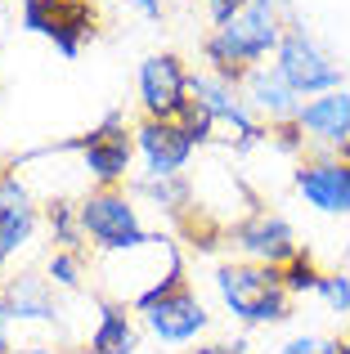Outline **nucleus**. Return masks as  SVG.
<instances>
[{
  "label": "nucleus",
  "mask_w": 350,
  "mask_h": 354,
  "mask_svg": "<svg viewBox=\"0 0 350 354\" xmlns=\"http://www.w3.org/2000/svg\"><path fill=\"white\" fill-rule=\"evenodd\" d=\"M279 45H283V32H279V18H274V0H247L207 41V63L216 68L220 81L238 86L270 50L279 54Z\"/></svg>",
  "instance_id": "f257e3e1"
},
{
  "label": "nucleus",
  "mask_w": 350,
  "mask_h": 354,
  "mask_svg": "<svg viewBox=\"0 0 350 354\" xmlns=\"http://www.w3.org/2000/svg\"><path fill=\"white\" fill-rule=\"evenodd\" d=\"M216 296L225 314H234L243 328H274L292 314V296L283 287V269L238 260L216 269Z\"/></svg>",
  "instance_id": "f03ea898"
},
{
  "label": "nucleus",
  "mask_w": 350,
  "mask_h": 354,
  "mask_svg": "<svg viewBox=\"0 0 350 354\" xmlns=\"http://www.w3.org/2000/svg\"><path fill=\"white\" fill-rule=\"evenodd\" d=\"M77 211H81V234L99 251H135V247H149V242H167V238H153L140 225L131 198L117 189H95Z\"/></svg>",
  "instance_id": "7ed1b4c3"
},
{
  "label": "nucleus",
  "mask_w": 350,
  "mask_h": 354,
  "mask_svg": "<svg viewBox=\"0 0 350 354\" xmlns=\"http://www.w3.org/2000/svg\"><path fill=\"white\" fill-rule=\"evenodd\" d=\"M72 148L81 153V162H86L90 180H95L99 189H117V184L126 180V171H131L135 130H126L122 113H108L95 130H90V135H81Z\"/></svg>",
  "instance_id": "20e7f679"
},
{
  "label": "nucleus",
  "mask_w": 350,
  "mask_h": 354,
  "mask_svg": "<svg viewBox=\"0 0 350 354\" xmlns=\"http://www.w3.org/2000/svg\"><path fill=\"white\" fill-rule=\"evenodd\" d=\"M274 59H279L274 68L283 72V81H288L297 95L315 99V95H328V90H342V68H337L306 32H288Z\"/></svg>",
  "instance_id": "39448f33"
},
{
  "label": "nucleus",
  "mask_w": 350,
  "mask_h": 354,
  "mask_svg": "<svg viewBox=\"0 0 350 354\" xmlns=\"http://www.w3.org/2000/svg\"><path fill=\"white\" fill-rule=\"evenodd\" d=\"M23 27L50 36L59 54H77L86 36H95V9L86 0H23Z\"/></svg>",
  "instance_id": "423d86ee"
},
{
  "label": "nucleus",
  "mask_w": 350,
  "mask_h": 354,
  "mask_svg": "<svg viewBox=\"0 0 350 354\" xmlns=\"http://www.w3.org/2000/svg\"><path fill=\"white\" fill-rule=\"evenodd\" d=\"M193 148L198 144L184 135L180 121L144 117L140 126H135V153L144 157V175H149V180H175V175L189 166Z\"/></svg>",
  "instance_id": "0eeeda50"
},
{
  "label": "nucleus",
  "mask_w": 350,
  "mask_h": 354,
  "mask_svg": "<svg viewBox=\"0 0 350 354\" xmlns=\"http://www.w3.org/2000/svg\"><path fill=\"white\" fill-rule=\"evenodd\" d=\"M140 104L149 117L175 121L189 104V72L175 54H153L140 63Z\"/></svg>",
  "instance_id": "6e6552de"
},
{
  "label": "nucleus",
  "mask_w": 350,
  "mask_h": 354,
  "mask_svg": "<svg viewBox=\"0 0 350 354\" xmlns=\"http://www.w3.org/2000/svg\"><path fill=\"white\" fill-rule=\"evenodd\" d=\"M144 328H149L162 346H193V341L211 328V314H207V305L198 301L193 287H180V292H171L167 301H158L144 314Z\"/></svg>",
  "instance_id": "1a4fd4ad"
},
{
  "label": "nucleus",
  "mask_w": 350,
  "mask_h": 354,
  "mask_svg": "<svg viewBox=\"0 0 350 354\" xmlns=\"http://www.w3.org/2000/svg\"><path fill=\"white\" fill-rule=\"evenodd\" d=\"M234 247L243 251L247 260H256V265H274V269H283L301 251L292 225L283 216H270V211H256L252 220H243V225L234 229Z\"/></svg>",
  "instance_id": "9d476101"
},
{
  "label": "nucleus",
  "mask_w": 350,
  "mask_h": 354,
  "mask_svg": "<svg viewBox=\"0 0 350 354\" xmlns=\"http://www.w3.org/2000/svg\"><path fill=\"white\" fill-rule=\"evenodd\" d=\"M297 193L324 216H350V166L342 157H319L297 171Z\"/></svg>",
  "instance_id": "9b49d317"
},
{
  "label": "nucleus",
  "mask_w": 350,
  "mask_h": 354,
  "mask_svg": "<svg viewBox=\"0 0 350 354\" xmlns=\"http://www.w3.org/2000/svg\"><path fill=\"white\" fill-rule=\"evenodd\" d=\"M189 95L198 99V104L207 108L216 121L234 126V130H238V144H252V139L261 135V126H256V117H252V108H247V99L238 95V86L220 81L216 72H207V77H189Z\"/></svg>",
  "instance_id": "f8f14e48"
},
{
  "label": "nucleus",
  "mask_w": 350,
  "mask_h": 354,
  "mask_svg": "<svg viewBox=\"0 0 350 354\" xmlns=\"http://www.w3.org/2000/svg\"><path fill=\"white\" fill-rule=\"evenodd\" d=\"M297 126L306 139H315V144L324 148H342L350 144V95L346 90H328V95H315L301 104L297 113Z\"/></svg>",
  "instance_id": "ddd939ff"
},
{
  "label": "nucleus",
  "mask_w": 350,
  "mask_h": 354,
  "mask_svg": "<svg viewBox=\"0 0 350 354\" xmlns=\"http://www.w3.org/2000/svg\"><path fill=\"white\" fill-rule=\"evenodd\" d=\"M36 234V202L14 171H0V265Z\"/></svg>",
  "instance_id": "4468645a"
},
{
  "label": "nucleus",
  "mask_w": 350,
  "mask_h": 354,
  "mask_svg": "<svg viewBox=\"0 0 350 354\" xmlns=\"http://www.w3.org/2000/svg\"><path fill=\"white\" fill-rule=\"evenodd\" d=\"M247 108L261 117H270L274 126H283V121H297L301 113V95L283 81L279 68H252L247 72V90H243Z\"/></svg>",
  "instance_id": "2eb2a0df"
},
{
  "label": "nucleus",
  "mask_w": 350,
  "mask_h": 354,
  "mask_svg": "<svg viewBox=\"0 0 350 354\" xmlns=\"http://www.w3.org/2000/svg\"><path fill=\"white\" fill-rule=\"evenodd\" d=\"M0 305L9 310L14 323H59V301H54V283L36 274H18L14 283L0 292Z\"/></svg>",
  "instance_id": "dca6fc26"
},
{
  "label": "nucleus",
  "mask_w": 350,
  "mask_h": 354,
  "mask_svg": "<svg viewBox=\"0 0 350 354\" xmlns=\"http://www.w3.org/2000/svg\"><path fill=\"white\" fill-rule=\"evenodd\" d=\"M140 350V328L122 305H99V323L86 341V354H135Z\"/></svg>",
  "instance_id": "f3484780"
},
{
  "label": "nucleus",
  "mask_w": 350,
  "mask_h": 354,
  "mask_svg": "<svg viewBox=\"0 0 350 354\" xmlns=\"http://www.w3.org/2000/svg\"><path fill=\"white\" fill-rule=\"evenodd\" d=\"M319 278H324V269L315 265L310 251H297V256L283 265V287H288V296H315L319 292Z\"/></svg>",
  "instance_id": "a211bd4d"
},
{
  "label": "nucleus",
  "mask_w": 350,
  "mask_h": 354,
  "mask_svg": "<svg viewBox=\"0 0 350 354\" xmlns=\"http://www.w3.org/2000/svg\"><path fill=\"white\" fill-rule=\"evenodd\" d=\"M167 251H171L167 278H158V283H153V287H149L144 296H135V314H149L153 305H158V301H167L171 292H180V287H189V283H184V260H180V251H175V247H167Z\"/></svg>",
  "instance_id": "6ab92c4d"
},
{
  "label": "nucleus",
  "mask_w": 350,
  "mask_h": 354,
  "mask_svg": "<svg viewBox=\"0 0 350 354\" xmlns=\"http://www.w3.org/2000/svg\"><path fill=\"white\" fill-rule=\"evenodd\" d=\"M50 229H54V242H59L63 251H77V242L86 238L81 234V211L77 207H68V202H50Z\"/></svg>",
  "instance_id": "aec40b11"
},
{
  "label": "nucleus",
  "mask_w": 350,
  "mask_h": 354,
  "mask_svg": "<svg viewBox=\"0 0 350 354\" xmlns=\"http://www.w3.org/2000/svg\"><path fill=\"white\" fill-rule=\"evenodd\" d=\"M45 278H50L54 287H68V292H72V287H81V256L59 247L50 256V265H45Z\"/></svg>",
  "instance_id": "412c9836"
},
{
  "label": "nucleus",
  "mask_w": 350,
  "mask_h": 354,
  "mask_svg": "<svg viewBox=\"0 0 350 354\" xmlns=\"http://www.w3.org/2000/svg\"><path fill=\"white\" fill-rule=\"evenodd\" d=\"M319 301L328 305V310L333 314H350V274H342V269H337V274H324L319 278Z\"/></svg>",
  "instance_id": "4be33fe9"
},
{
  "label": "nucleus",
  "mask_w": 350,
  "mask_h": 354,
  "mask_svg": "<svg viewBox=\"0 0 350 354\" xmlns=\"http://www.w3.org/2000/svg\"><path fill=\"white\" fill-rule=\"evenodd\" d=\"M175 121L184 126V135H189L193 144H207V139H211V130H216V117H211V113H207V108H202L193 95H189V104H184V113L175 117Z\"/></svg>",
  "instance_id": "5701e85b"
},
{
  "label": "nucleus",
  "mask_w": 350,
  "mask_h": 354,
  "mask_svg": "<svg viewBox=\"0 0 350 354\" xmlns=\"http://www.w3.org/2000/svg\"><path fill=\"white\" fill-rule=\"evenodd\" d=\"M274 354H342V341L319 337V332H301V337H288Z\"/></svg>",
  "instance_id": "b1692460"
},
{
  "label": "nucleus",
  "mask_w": 350,
  "mask_h": 354,
  "mask_svg": "<svg viewBox=\"0 0 350 354\" xmlns=\"http://www.w3.org/2000/svg\"><path fill=\"white\" fill-rule=\"evenodd\" d=\"M149 198H158V207H167V211H180L184 202H189V189H184V180L175 175V180H144L140 184Z\"/></svg>",
  "instance_id": "393cba45"
},
{
  "label": "nucleus",
  "mask_w": 350,
  "mask_h": 354,
  "mask_svg": "<svg viewBox=\"0 0 350 354\" xmlns=\"http://www.w3.org/2000/svg\"><path fill=\"white\" fill-rule=\"evenodd\" d=\"M193 354H252V346H247L243 337H234V341H202Z\"/></svg>",
  "instance_id": "a878e982"
},
{
  "label": "nucleus",
  "mask_w": 350,
  "mask_h": 354,
  "mask_svg": "<svg viewBox=\"0 0 350 354\" xmlns=\"http://www.w3.org/2000/svg\"><path fill=\"white\" fill-rule=\"evenodd\" d=\"M207 5H211V18H216V23H229V18H234L247 0H207Z\"/></svg>",
  "instance_id": "bb28decb"
},
{
  "label": "nucleus",
  "mask_w": 350,
  "mask_h": 354,
  "mask_svg": "<svg viewBox=\"0 0 350 354\" xmlns=\"http://www.w3.org/2000/svg\"><path fill=\"white\" fill-rule=\"evenodd\" d=\"M14 350V319H9V310L0 305V354Z\"/></svg>",
  "instance_id": "cd10ccee"
},
{
  "label": "nucleus",
  "mask_w": 350,
  "mask_h": 354,
  "mask_svg": "<svg viewBox=\"0 0 350 354\" xmlns=\"http://www.w3.org/2000/svg\"><path fill=\"white\" fill-rule=\"evenodd\" d=\"M9 354H63V350H54V346H14Z\"/></svg>",
  "instance_id": "c85d7f7f"
},
{
  "label": "nucleus",
  "mask_w": 350,
  "mask_h": 354,
  "mask_svg": "<svg viewBox=\"0 0 350 354\" xmlns=\"http://www.w3.org/2000/svg\"><path fill=\"white\" fill-rule=\"evenodd\" d=\"M131 5H135V9H144L149 18H158V14H162V5H158V0H131Z\"/></svg>",
  "instance_id": "c756f323"
},
{
  "label": "nucleus",
  "mask_w": 350,
  "mask_h": 354,
  "mask_svg": "<svg viewBox=\"0 0 350 354\" xmlns=\"http://www.w3.org/2000/svg\"><path fill=\"white\" fill-rule=\"evenodd\" d=\"M342 162H346V166H350V144H346V148H342Z\"/></svg>",
  "instance_id": "7c9ffc66"
},
{
  "label": "nucleus",
  "mask_w": 350,
  "mask_h": 354,
  "mask_svg": "<svg viewBox=\"0 0 350 354\" xmlns=\"http://www.w3.org/2000/svg\"><path fill=\"white\" fill-rule=\"evenodd\" d=\"M342 354H350V337H346V341H342Z\"/></svg>",
  "instance_id": "2f4dec72"
}]
</instances>
